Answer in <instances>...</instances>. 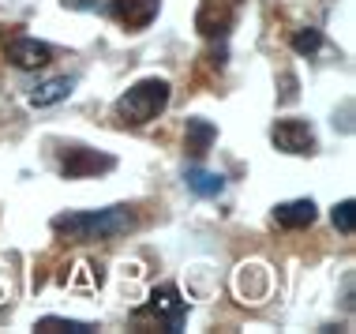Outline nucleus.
I'll list each match as a JSON object with an SVG mask.
<instances>
[{"label":"nucleus","mask_w":356,"mask_h":334,"mask_svg":"<svg viewBox=\"0 0 356 334\" xmlns=\"http://www.w3.org/2000/svg\"><path fill=\"white\" fill-rule=\"evenodd\" d=\"M293 49L300 53V56H315V53L323 49V34L315 31V26H304V31L293 34Z\"/></svg>","instance_id":"2eb2a0df"},{"label":"nucleus","mask_w":356,"mask_h":334,"mask_svg":"<svg viewBox=\"0 0 356 334\" xmlns=\"http://www.w3.org/2000/svg\"><path fill=\"white\" fill-rule=\"evenodd\" d=\"M214 139H218V128L210 120L203 117H191L188 120V128H184V150L191 158H203L210 147H214Z\"/></svg>","instance_id":"9b49d317"},{"label":"nucleus","mask_w":356,"mask_h":334,"mask_svg":"<svg viewBox=\"0 0 356 334\" xmlns=\"http://www.w3.org/2000/svg\"><path fill=\"white\" fill-rule=\"evenodd\" d=\"M72 87H75V79H68V75H60V79L42 83V87H34V90H31V106H38V109L56 106V102H64V98L72 94Z\"/></svg>","instance_id":"ddd939ff"},{"label":"nucleus","mask_w":356,"mask_h":334,"mask_svg":"<svg viewBox=\"0 0 356 334\" xmlns=\"http://www.w3.org/2000/svg\"><path fill=\"white\" fill-rule=\"evenodd\" d=\"M136 229L131 207H105V211H72L53 218V233L72 244H90V241H113L120 233Z\"/></svg>","instance_id":"f257e3e1"},{"label":"nucleus","mask_w":356,"mask_h":334,"mask_svg":"<svg viewBox=\"0 0 356 334\" xmlns=\"http://www.w3.org/2000/svg\"><path fill=\"white\" fill-rule=\"evenodd\" d=\"M60 4L72 12H90V8H98V0H60Z\"/></svg>","instance_id":"f3484780"},{"label":"nucleus","mask_w":356,"mask_h":334,"mask_svg":"<svg viewBox=\"0 0 356 334\" xmlns=\"http://www.w3.org/2000/svg\"><path fill=\"white\" fill-rule=\"evenodd\" d=\"M158 8H161V0H113V15H117V23L128 26V31L150 26L154 19H158Z\"/></svg>","instance_id":"1a4fd4ad"},{"label":"nucleus","mask_w":356,"mask_h":334,"mask_svg":"<svg viewBox=\"0 0 356 334\" xmlns=\"http://www.w3.org/2000/svg\"><path fill=\"white\" fill-rule=\"evenodd\" d=\"M270 139H274L277 150H285V154H312L315 150V132L307 120H277Z\"/></svg>","instance_id":"39448f33"},{"label":"nucleus","mask_w":356,"mask_h":334,"mask_svg":"<svg viewBox=\"0 0 356 334\" xmlns=\"http://www.w3.org/2000/svg\"><path fill=\"white\" fill-rule=\"evenodd\" d=\"M113 166H117V158H113V154H102V150H90V147H68V150L60 154V177H68V180L109 173Z\"/></svg>","instance_id":"20e7f679"},{"label":"nucleus","mask_w":356,"mask_h":334,"mask_svg":"<svg viewBox=\"0 0 356 334\" xmlns=\"http://www.w3.org/2000/svg\"><path fill=\"white\" fill-rule=\"evenodd\" d=\"M136 319H154L158 327H165L169 334L184 331V319H188V301L180 297L177 285H158L150 293V301L136 308Z\"/></svg>","instance_id":"7ed1b4c3"},{"label":"nucleus","mask_w":356,"mask_h":334,"mask_svg":"<svg viewBox=\"0 0 356 334\" xmlns=\"http://www.w3.org/2000/svg\"><path fill=\"white\" fill-rule=\"evenodd\" d=\"M184 180H188L191 192L203 196V199H214V196L225 192V177H221V173H210V169H199V166H191L188 173H184Z\"/></svg>","instance_id":"f8f14e48"},{"label":"nucleus","mask_w":356,"mask_h":334,"mask_svg":"<svg viewBox=\"0 0 356 334\" xmlns=\"http://www.w3.org/2000/svg\"><path fill=\"white\" fill-rule=\"evenodd\" d=\"M315 218H319V207L312 199H293V203L274 207V222L282 229H307Z\"/></svg>","instance_id":"9d476101"},{"label":"nucleus","mask_w":356,"mask_h":334,"mask_svg":"<svg viewBox=\"0 0 356 334\" xmlns=\"http://www.w3.org/2000/svg\"><path fill=\"white\" fill-rule=\"evenodd\" d=\"M34 331H42V334H53V331H68V334H94L98 327H94V323H83V319L45 316V319H38V323H34Z\"/></svg>","instance_id":"4468645a"},{"label":"nucleus","mask_w":356,"mask_h":334,"mask_svg":"<svg viewBox=\"0 0 356 334\" xmlns=\"http://www.w3.org/2000/svg\"><path fill=\"white\" fill-rule=\"evenodd\" d=\"M169 94H172V87L165 79H139L128 94L117 98L113 113H117V120L128 124V128H143V124H150L169 106Z\"/></svg>","instance_id":"f03ea898"},{"label":"nucleus","mask_w":356,"mask_h":334,"mask_svg":"<svg viewBox=\"0 0 356 334\" xmlns=\"http://www.w3.org/2000/svg\"><path fill=\"white\" fill-rule=\"evenodd\" d=\"M334 225H338L341 233H353L356 229V203L353 199H341V203L334 207Z\"/></svg>","instance_id":"dca6fc26"},{"label":"nucleus","mask_w":356,"mask_h":334,"mask_svg":"<svg viewBox=\"0 0 356 334\" xmlns=\"http://www.w3.org/2000/svg\"><path fill=\"white\" fill-rule=\"evenodd\" d=\"M4 56L15 64V68L34 72V68H45V64L53 61V49L45 42H38V38H12L8 49H4Z\"/></svg>","instance_id":"0eeeda50"},{"label":"nucleus","mask_w":356,"mask_h":334,"mask_svg":"<svg viewBox=\"0 0 356 334\" xmlns=\"http://www.w3.org/2000/svg\"><path fill=\"white\" fill-rule=\"evenodd\" d=\"M236 293L244 304H263L270 293V271L263 263H244L236 271Z\"/></svg>","instance_id":"6e6552de"},{"label":"nucleus","mask_w":356,"mask_h":334,"mask_svg":"<svg viewBox=\"0 0 356 334\" xmlns=\"http://www.w3.org/2000/svg\"><path fill=\"white\" fill-rule=\"evenodd\" d=\"M233 0H203L199 4V15H195V31L203 38H225L229 26H233Z\"/></svg>","instance_id":"423d86ee"},{"label":"nucleus","mask_w":356,"mask_h":334,"mask_svg":"<svg viewBox=\"0 0 356 334\" xmlns=\"http://www.w3.org/2000/svg\"><path fill=\"white\" fill-rule=\"evenodd\" d=\"M8 297V278H4V271H0V301Z\"/></svg>","instance_id":"a211bd4d"}]
</instances>
